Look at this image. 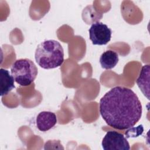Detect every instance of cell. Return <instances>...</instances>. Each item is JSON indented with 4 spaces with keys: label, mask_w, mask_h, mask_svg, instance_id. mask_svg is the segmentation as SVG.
Instances as JSON below:
<instances>
[{
    "label": "cell",
    "mask_w": 150,
    "mask_h": 150,
    "mask_svg": "<svg viewBox=\"0 0 150 150\" xmlns=\"http://www.w3.org/2000/svg\"><path fill=\"white\" fill-rule=\"evenodd\" d=\"M100 112L106 124L117 129L134 127L141 119L142 107L136 94L130 88L116 86L100 100Z\"/></svg>",
    "instance_id": "1"
},
{
    "label": "cell",
    "mask_w": 150,
    "mask_h": 150,
    "mask_svg": "<svg viewBox=\"0 0 150 150\" xmlns=\"http://www.w3.org/2000/svg\"><path fill=\"white\" fill-rule=\"evenodd\" d=\"M136 83L144 95L149 100V65L146 64L142 67L139 77Z\"/></svg>",
    "instance_id": "8"
},
{
    "label": "cell",
    "mask_w": 150,
    "mask_h": 150,
    "mask_svg": "<svg viewBox=\"0 0 150 150\" xmlns=\"http://www.w3.org/2000/svg\"><path fill=\"white\" fill-rule=\"evenodd\" d=\"M104 150H129L130 146L124 135L117 131H109L101 142Z\"/></svg>",
    "instance_id": "4"
},
{
    "label": "cell",
    "mask_w": 150,
    "mask_h": 150,
    "mask_svg": "<svg viewBox=\"0 0 150 150\" xmlns=\"http://www.w3.org/2000/svg\"><path fill=\"white\" fill-rule=\"evenodd\" d=\"M36 122L38 129L40 131L45 132L50 129L56 124L57 117L54 112L44 111L38 114Z\"/></svg>",
    "instance_id": "6"
},
{
    "label": "cell",
    "mask_w": 150,
    "mask_h": 150,
    "mask_svg": "<svg viewBox=\"0 0 150 150\" xmlns=\"http://www.w3.org/2000/svg\"><path fill=\"white\" fill-rule=\"evenodd\" d=\"M129 128H130L129 129L126 131L125 132V135L127 138L137 137L139 135H141L144 131V128L142 125H139L137 128H134L132 127Z\"/></svg>",
    "instance_id": "10"
},
{
    "label": "cell",
    "mask_w": 150,
    "mask_h": 150,
    "mask_svg": "<svg viewBox=\"0 0 150 150\" xmlns=\"http://www.w3.org/2000/svg\"><path fill=\"white\" fill-rule=\"evenodd\" d=\"M118 53L112 50L104 52L100 57V63L101 67L107 70L114 68L118 63Z\"/></svg>",
    "instance_id": "9"
},
{
    "label": "cell",
    "mask_w": 150,
    "mask_h": 150,
    "mask_svg": "<svg viewBox=\"0 0 150 150\" xmlns=\"http://www.w3.org/2000/svg\"><path fill=\"white\" fill-rule=\"evenodd\" d=\"M15 81L21 86H28L35 80L38 70L35 63L29 59L16 60L11 68Z\"/></svg>",
    "instance_id": "3"
},
{
    "label": "cell",
    "mask_w": 150,
    "mask_h": 150,
    "mask_svg": "<svg viewBox=\"0 0 150 150\" xmlns=\"http://www.w3.org/2000/svg\"><path fill=\"white\" fill-rule=\"evenodd\" d=\"M35 58L43 69H51L60 67L64 62V50L61 44L55 40H47L39 43Z\"/></svg>",
    "instance_id": "2"
},
{
    "label": "cell",
    "mask_w": 150,
    "mask_h": 150,
    "mask_svg": "<svg viewBox=\"0 0 150 150\" xmlns=\"http://www.w3.org/2000/svg\"><path fill=\"white\" fill-rule=\"evenodd\" d=\"M14 79L11 75L8 70L0 69V94L1 96L8 94L13 88L14 85Z\"/></svg>",
    "instance_id": "7"
},
{
    "label": "cell",
    "mask_w": 150,
    "mask_h": 150,
    "mask_svg": "<svg viewBox=\"0 0 150 150\" xmlns=\"http://www.w3.org/2000/svg\"><path fill=\"white\" fill-rule=\"evenodd\" d=\"M88 32L90 39L94 45H104L111 40L112 30L102 22H97L93 23Z\"/></svg>",
    "instance_id": "5"
}]
</instances>
